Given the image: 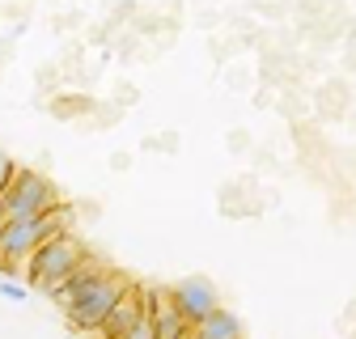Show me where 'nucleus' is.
Instances as JSON below:
<instances>
[{"mask_svg": "<svg viewBox=\"0 0 356 339\" xmlns=\"http://www.w3.org/2000/svg\"><path fill=\"white\" fill-rule=\"evenodd\" d=\"M72 225V212L60 204L56 212H42V217H17L0 225V267H26V259L56 233H64Z\"/></svg>", "mask_w": 356, "mask_h": 339, "instance_id": "7ed1b4c3", "label": "nucleus"}, {"mask_svg": "<svg viewBox=\"0 0 356 339\" xmlns=\"http://www.w3.org/2000/svg\"><path fill=\"white\" fill-rule=\"evenodd\" d=\"M60 208V191L47 174L38 170H17L13 183L0 195V217L17 221V217H42V212H56Z\"/></svg>", "mask_w": 356, "mask_h": 339, "instance_id": "20e7f679", "label": "nucleus"}, {"mask_svg": "<svg viewBox=\"0 0 356 339\" xmlns=\"http://www.w3.org/2000/svg\"><path fill=\"white\" fill-rule=\"evenodd\" d=\"M0 297H9V301H26V297H30V284H17V280H0Z\"/></svg>", "mask_w": 356, "mask_h": 339, "instance_id": "9d476101", "label": "nucleus"}, {"mask_svg": "<svg viewBox=\"0 0 356 339\" xmlns=\"http://www.w3.org/2000/svg\"><path fill=\"white\" fill-rule=\"evenodd\" d=\"M123 339H157V331H153V318H149V310H145V318L136 322V326H131Z\"/></svg>", "mask_w": 356, "mask_h": 339, "instance_id": "9b49d317", "label": "nucleus"}, {"mask_svg": "<svg viewBox=\"0 0 356 339\" xmlns=\"http://www.w3.org/2000/svg\"><path fill=\"white\" fill-rule=\"evenodd\" d=\"M0 225H5V217H0Z\"/></svg>", "mask_w": 356, "mask_h": 339, "instance_id": "f8f14e48", "label": "nucleus"}, {"mask_svg": "<svg viewBox=\"0 0 356 339\" xmlns=\"http://www.w3.org/2000/svg\"><path fill=\"white\" fill-rule=\"evenodd\" d=\"M131 288V280L106 263H94V259H85L51 297H56V306L68 314V322L76 331H98L102 318L111 314V306L119 301V297Z\"/></svg>", "mask_w": 356, "mask_h": 339, "instance_id": "f257e3e1", "label": "nucleus"}, {"mask_svg": "<svg viewBox=\"0 0 356 339\" xmlns=\"http://www.w3.org/2000/svg\"><path fill=\"white\" fill-rule=\"evenodd\" d=\"M13 174H17V161H13L5 149H0V195H5V187L13 183Z\"/></svg>", "mask_w": 356, "mask_h": 339, "instance_id": "1a4fd4ad", "label": "nucleus"}, {"mask_svg": "<svg viewBox=\"0 0 356 339\" xmlns=\"http://www.w3.org/2000/svg\"><path fill=\"white\" fill-rule=\"evenodd\" d=\"M170 297H174V306L183 310V318L195 326L204 314H212L216 306H220V292H216V284L208 280V276H187V280H178L174 288H170Z\"/></svg>", "mask_w": 356, "mask_h": 339, "instance_id": "39448f33", "label": "nucleus"}, {"mask_svg": "<svg viewBox=\"0 0 356 339\" xmlns=\"http://www.w3.org/2000/svg\"><path fill=\"white\" fill-rule=\"evenodd\" d=\"M145 310H149V318H153V331H157V339H191V322L183 318V310L174 306V297H170V288L161 292H145Z\"/></svg>", "mask_w": 356, "mask_h": 339, "instance_id": "423d86ee", "label": "nucleus"}, {"mask_svg": "<svg viewBox=\"0 0 356 339\" xmlns=\"http://www.w3.org/2000/svg\"><path fill=\"white\" fill-rule=\"evenodd\" d=\"M85 259H89V246H85L72 229H64V233L47 238V242H42L30 259H26V280H30V288H38V292H56Z\"/></svg>", "mask_w": 356, "mask_h": 339, "instance_id": "f03ea898", "label": "nucleus"}, {"mask_svg": "<svg viewBox=\"0 0 356 339\" xmlns=\"http://www.w3.org/2000/svg\"><path fill=\"white\" fill-rule=\"evenodd\" d=\"M191 339H242V322L234 310L216 306L212 314H204L195 326H191Z\"/></svg>", "mask_w": 356, "mask_h": 339, "instance_id": "6e6552de", "label": "nucleus"}, {"mask_svg": "<svg viewBox=\"0 0 356 339\" xmlns=\"http://www.w3.org/2000/svg\"><path fill=\"white\" fill-rule=\"evenodd\" d=\"M140 318H145V288H136V284H131V288L119 297V301L111 306V314L102 318V326H98V331H102L106 339H123L131 326L140 322Z\"/></svg>", "mask_w": 356, "mask_h": 339, "instance_id": "0eeeda50", "label": "nucleus"}]
</instances>
